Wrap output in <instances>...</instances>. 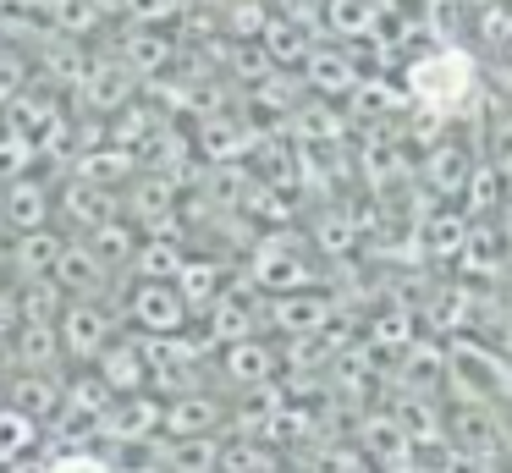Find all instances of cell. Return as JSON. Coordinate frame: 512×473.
I'll list each match as a JSON object with an SVG mask.
<instances>
[{"label": "cell", "instance_id": "1", "mask_svg": "<svg viewBox=\"0 0 512 473\" xmlns=\"http://www.w3.org/2000/svg\"><path fill=\"white\" fill-rule=\"evenodd\" d=\"M402 88H408V99H413L419 116L446 121L452 110H463L468 94L479 88V66H474V55L457 50V44H435V50L408 55V66H402Z\"/></svg>", "mask_w": 512, "mask_h": 473}, {"label": "cell", "instance_id": "2", "mask_svg": "<svg viewBox=\"0 0 512 473\" xmlns=\"http://www.w3.org/2000/svg\"><path fill=\"white\" fill-rule=\"evenodd\" d=\"M303 231H270V237L254 242V253H248V275L243 281L254 286V292L265 297H292V292H314V281H320V270H314L309 248H303Z\"/></svg>", "mask_w": 512, "mask_h": 473}, {"label": "cell", "instance_id": "3", "mask_svg": "<svg viewBox=\"0 0 512 473\" xmlns=\"http://www.w3.org/2000/svg\"><path fill=\"white\" fill-rule=\"evenodd\" d=\"M446 363H452L446 385L457 391V402L485 407V402L512 396V358H501V347H485V341H474V336H457V341H446Z\"/></svg>", "mask_w": 512, "mask_h": 473}, {"label": "cell", "instance_id": "4", "mask_svg": "<svg viewBox=\"0 0 512 473\" xmlns=\"http://www.w3.org/2000/svg\"><path fill=\"white\" fill-rule=\"evenodd\" d=\"M127 319H133V330L144 341H171V336H188V319L193 308L182 303L177 286H160V281H133V292H127Z\"/></svg>", "mask_w": 512, "mask_h": 473}, {"label": "cell", "instance_id": "5", "mask_svg": "<svg viewBox=\"0 0 512 473\" xmlns=\"http://www.w3.org/2000/svg\"><path fill=\"white\" fill-rule=\"evenodd\" d=\"M265 325L281 341H314V336H331L342 319H336V297L292 292V297H265Z\"/></svg>", "mask_w": 512, "mask_h": 473}, {"label": "cell", "instance_id": "6", "mask_svg": "<svg viewBox=\"0 0 512 473\" xmlns=\"http://www.w3.org/2000/svg\"><path fill=\"white\" fill-rule=\"evenodd\" d=\"M166 435V396H116V407L100 418V440H116L122 451H144Z\"/></svg>", "mask_w": 512, "mask_h": 473}, {"label": "cell", "instance_id": "7", "mask_svg": "<svg viewBox=\"0 0 512 473\" xmlns=\"http://www.w3.org/2000/svg\"><path fill=\"white\" fill-rule=\"evenodd\" d=\"M254 325H265V303H254V286L248 281H237L232 292L204 314L199 341H204V352L215 358V352L237 347V341H254Z\"/></svg>", "mask_w": 512, "mask_h": 473}, {"label": "cell", "instance_id": "8", "mask_svg": "<svg viewBox=\"0 0 512 473\" xmlns=\"http://www.w3.org/2000/svg\"><path fill=\"white\" fill-rule=\"evenodd\" d=\"M485 160L479 154V138H463V132H441V138L424 149V187H430L435 198H463L468 193V176H474V165Z\"/></svg>", "mask_w": 512, "mask_h": 473}, {"label": "cell", "instance_id": "9", "mask_svg": "<svg viewBox=\"0 0 512 473\" xmlns=\"http://www.w3.org/2000/svg\"><path fill=\"white\" fill-rule=\"evenodd\" d=\"M56 330H61V358L94 369V358L116 341V314L105 303H67V314L56 319Z\"/></svg>", "mask_w": 512, "mask_h": 473}, {"label": "cell", "instance_id": "10", "mask_svg": "<svg viewBox=\"0 0 512 473\" xmlns=\"http://www.w3.org/2000/svg\"><path fill=\"white\" fill-rule=\"evenodd\" d=\"M303 83H309V94L314 99H353V88L364 83V61H358L347 44H331V39H320L314 44V55L303 61Z\"/></svg>", "mask_w": 512, "mask_h": 473}, {"label": "cell", "instance_id": "11", "mask_svg": "<svg viewBox=\"0 0 512 473\" xmlns=\"http://www.w3.org/2000/svg\"><path fill=\"white\" fill-rule=\"evenodd\" d=\"M353 446H358V457L380 473H386L391 462L413 457V440H408V429H402V418L391 413V407H364V413L353 418Z\"/></svg>", "mask_w": 512, "mask_h": 473}, {"label": "cell", "instance_id": "12", "mask_svg": "<svg viewBox=\"0 0 512 473\" xmlns=\"http://www.w3.org/2000/svg\"><path fill=\"white\" fill-rule=\"evenodd\" d=\"M215 369H221V380L232 385L237 396H254V391H270L281 374V352L270 347V341H237V347L215 352Z\"/></svg>", "mask_w": 512, "mask_h": 473}, {"label": "cell", "instance_id": "13", "mask_svg": "<svg viewBox=\"0 0 512 473\" xmlns=\"http://www.w3.org/2000/svg\"><path fill=\"white\" fill-rule=\"evenodd\" d=\"M50 281L67 292V303H105V308H111V292H116V275L105 270L83 242H67V253H61V264H56ZM111 314H116V308H111Z\"/></svg>", "mask_w": 512, "mask_h": 473}, {"label": "cell", "instance_id": "14", "mask_svg": "<svg viewBox=\"0 0 512 473\" xmlns=\"http://www.w3.org/2000/svg\"><path fill=\"white\" fill-rule=\"evenodd\" d=\"M94 374L105 380V391H111V396H144V391H155L149 352H144V341H133V336H116L111 347L94 358Z\"/></svg>", "mask_w": 512, "mask_h": 473}, {"label": "cell", "instance_id": "15", "mask_svg": "<svg viewBox=\"0 0 512 473\" xmlns=\"http://www.w3.org/2000/svg\"><path fill=\"white\" fill-rule=\"evenodd\" d=\"M232 424V407L215 391H188L166 402V440H210Z\"/></svg>", "mask_w": 512, "mask_h": 473}, {"label": "cell", "instance_id": "16", "mask_svg": "<svg viewBox=\"0 0 512 473\" xmlns=\"http://www.w3.org/2000/svg\"><path fill=\"white\" fill-rule=\"evenodd\" d=\"M380 17H386L380 0H325V6H320V33L331 44L364 50V44L380 39Z\"/></svg>", "mask_w": 512, "mask_h": 473}, {"label": "cell", "instance_id": "17", "mask_svg": "<svg viewBox=\"0 0 512 473\" xmlns=\"http://www.w3.org/2000/svg\"><path fill=\"white\" fill-rule=\"evenodd\" d=\"M0 215H6V231L23 237V231H45L56 220V187L39 182V176H23V182L0 187Z\"/></svg>", "mask_w": 512, "mask_h": 473}, {"label": "cell", "instance_id": "18", "mask_svg": "<svg viewBox=\"0 0 512 473\" xmlns=\"http://www.w3.org/2000/svg\"><path fill=\"white\" fill-rule=\"evenodd\" d=\"M419 319H424V330H430L435 341H457L479 319L474 286H468V281H441V286H435V297L419 308Z\"/></svg>", "mask_w": 512, "mask_h": 473}, {"label": "cell", "instance_id": "19", "mask_svg": "<svg viewBox=\"0 0 512 473\" xmlns=\"http://www.w3.org/2000/svg\"><path fill=\"white\" fill-rule=\"evenodd\" d=\"M6 407L28 413L34 424H56L67 407V374H12L6 380Z\"/></svg>", "mask_w": 512, "mask_h": 473}, {"label": "cell", "instance_id": "20", "mask_svg": "<svg viewBox=\"0 0 512 473\" xmlns=\"http://www.w3.org/2000/svg\"><path fill=\"white\" fill-rule=\"evenodd\" d=\"M314 44H320V28H314V22L276 11V17L265 22V39H259V50L276 61V72H287V66H298V72H303V61L314 55Z\"/></svg>", "mask_w": 512, "mask_h": 473}, {"label": "cell", "instance_id": "21", "mask_svg": "<svg viewBox=\"0 0 512 473\" xmlns=\"http://www.w3.org/2000/svg\"><path fill=\"white\" fill-rule=\"evenodd\" d=\"M138 94V77L122 66V55L116 61H89V72H83V105L100 110V116H116V110H127Z\"/></svg>", "mask_w": 512, "mask_h": 473}, {"label": "cell", "instance_id": "22", "mask_svg": "<svg viewBox=\"0 0 512 473\" xmlns=\"http://www.w3.org/2000/svg\"><path fill=\"white\" fill-rule=\"evenodd\" d=\"M419 325L424 319L413 314V308L386 303V308H375V314L364 319V347L375 352V358H402V352L419 341Z\"/></svg>", "mask_w": 512, "mask_h": 473}, {"label": "cell", "instance_id": "23", "mask_svg": "<svg viewBox=\"0 0 512 473\" xmlns=\"http://www.w3.org/2000/svg\"><path fill=\"white\" fill-rule=\"evenodd\" d=\"M171 61H177V39H171L166 28H127L122 33V66L138 77V83L166 77Z\"/></svg>", "mask_w": 512, "mask_h": 473}, {"label": "cell", "instance_id": "24", "mask_svg": "<svg viewBox=\"0 0 512 473\" xmlns=\"http://www.w3.org/2000/svg\"><path fill=\"white\" fill-rule=\"evenodd\" d=\"M61 253H67V237H61L56 226L12 237V275H17V286H23V281H50L56 264H61Z\"/></svg>", "mask_w": 512, "mask_h": 473}, {"label": "cell", "instance_id": "25", "mask_svg": "<svg viewBox=\"0 0 512 473\" xmlns=\"http://www.w3.org/2000/svg\"><path fill=\"white\" fill-rule=\"evenodd\" d=\"M287 132L303 149H336L347 138V110H336L331 99H303L298 116L287 121Z\"/></svg>", "mask_w": 512, "mask_h": 473}, {"label": "cell", "instance_id": "26", "mask_svg": "<svg viewBox=\"0 0 512 473\" xmlns=\"http://www.w3.org/2000/svg\"><path fill=\"white\" fill-rule=\"evenodd\" d=\"M138 171H144V160H138L133 149H116L111 138H105V143H94V149H83V160L72 165V176H83V182L105 187V193H116V187H127Z\"/></svg>", "mask_w": 512, "mask_h": 473}, {"label": "cell", "instance_id": "27", "mask_svg": "<svg viewBox=\"0 0 512 473\" xmlns=\"http://www.w3.org/2000/svg\"><path fill=\"white\" fill-rule=\"evenodd\" d=\"M468 231H474V220L463 215V209H435L430 220L419 226V253L435 264H457L468 248Z\"/></svg>", "mask_w": 512, "mask_h": 473}, {"label": "cell", "instance_id": "28", "mask_svg": "<svg viewBox=\"0 0 512 473\" xmlns=\"http://www.w3.org/2000/svg\"><path fill=\"white\" fill-rule=\"evenodd\" d=\"M138 242H144V231H138L127 215H111L105 226H94L89 237H83V248H89V253H94V259H100L111 275H116V270H127V275H133Z\"/></svg>", "mask_w": 512, "mask_h": 473}, {"label": "cell", "instance_id": "29", "mask_svg": "<svg viewBox=\"0 0 512 473\" xmlns=\"http://www.w3.org/2000/svg\"><path fill=\"white\" fill-rule=\"evenodd\" d=\"M397 363H402V385H408V396H435L446 385V374H452V363H446V341H435V336L413 341Z\"/></svg>", "mask_w": 512, "mask_h": 473}, {"label": "cell", "instance_id": "30", "mask_svg": "<svg viewBox=\"0 0 512 473\" xmlns=\"http://www.w3.org/2000/svg\"><path fill=\"white\" fill-rule=\"evenodd\" d=\"M507 198H512V187H507V165L479 160V165H474V176H468V193L457 198V209H463V215L479 226V220H496Z\"/></svg>", "mask_w": 512, "mask_h": 473}, {"label": "cell", "instance_id": "31", "mask_svg": "<svg viewBox=\"0 0 512 473\" xmlns=\"http://www.w3.org/2000/svg\"><path fill=\"white\" fill-rule=\"evenodd\" d=\"M457 270H463V281H501V270H507V237L496 231V220H479L468 231V248L457 259Z\"/></svg>", "mask_w": 512, "mask_h": 473}, {"label": "cell", "instance_id": "32", "mask_svg": "<svg viewBox=\"0 0 512 473\" xmlns=\"http://www.w3.org/2000/svg\"><path fill=\"white\" fill-rule=\"evenodd\" d=\"M177 292H182V303L193 308V314H210L215 303H221L232 286H226V259H188L182 264V275H177Z\"/></svg>", "mask_w": 512, "mask_h": 473}, {"label": "cell", "instance_id": "33", "mask_svg": "<svg viewBox=\"0 0 512 473\" xmlns=\"http://www.w3.org/2000/svg\"><path fill=\"white\" fill-rule=\"evenodd\" d=\"M56 215H67L72 226L94 231V226H105V220L116 215V193H105V187H94V182H83V176H72V182L56 193Z\"/></svg>", "mask_w": 512, "mask_h": 473}, {"label": "cell", "instance_id": "34", "mask_svg": "<svg viewBox=\"0 0 512 473\" xmlns=\"http://www.w3.org/2000/svg\"><path fill=\"white\" fill-rule=\"evenodd\" d=\"M12 363L17 374H56L61 363V330L56 325H23L12 336Z\"/></svg>", "mask_w": 512, "mask_h": 473}, {"label": "cell", "instance_id": "35", "mask_svg": "<svg viewBox=\"0 0 512 473\" xmlns=\"http://www.w3.org/2000/svg\"><path fill=\"white\" fill-rule=\"evenodd\" d=\"M303 237H314L309 248L320 253V259H347V253H358V237H364V226H358L347 209H331V204H325L320 215L309 220V231H303Z\"/></svg>", "mask_w": 512, "mask_h": 473}, {"label": "cell", "instance_id": "36", "mask_svg": "<svg viewBox=\"0 0 512 473\" xmlns=\"http://www.w3.org/2000/svg\"><path fill=\"white\" fill-rule=\"evenodd\" d=\"M193 253L182 248V237H144L138 242V259H133V281H160V286H177L182 264Z\"/></svg>", "mask_w": 512, "mask_h": 473}, {"label": "cell", "instance_id": "37", "mask_svg": "<svg viewBox=\"0 0 512 473\" xmlns=\"http://www.w3.org/2000/svg\"><path fill=\"white\" fill-rule=\"evenodd\" d=\"M39 440H45V424H34L28 413H17V407L0 402V473L17 468V462H23Z\"/></svg>", "mask_w": 512, "mask_h": 473}, {"label": "cell", "instance_id": "38", "mask_svg": "<svg viewBox=\"0 0 512 473\" xmlns=\"http://www.w3.org/2000/svg\"><path fill=\"white\" fill-rule=\"evenodd\" d=\"M6 110H12V132H23V138H34V143L67 121V110L56 105V94H23V99H12Z\"/></svg>", "mask_w": 512, "mask_h": 473}, {"label": "cell", "instance_id": "39", "mask_svg": "<svg viewBox=\"0 0 512 473\" xmlns=\"http://www.w3.org/2000/svg\"><path fill=\"white\" fill-rule=\"evenodd\" d=\"M347 105H353L364 121H375V116L386 121V116H397V110H408L413 99H408V88H402V83H386V77H369L364 72V83L353 88V99H347Z\"/></svg>", "mask_w": 512, "mask_h": 473}, {"label": "cell", "instance_id": "40", "mask_svg": "<svg viewBox=\"0 0 512 473\" xmlns=\"http://www.w3.org/2000/svg\"><path fill=\"white\" fill-rule=\"evenodd\" d=\"M17 308H23V325H56L67 314V292L56 281H23L17 286Z\"/></svg>", "mask_w": 512, "mask_h": 473}, {"label": "cell", "instance_id": "41", "mask_svg": "<svg viewBox=\"0 0 512 473\" xmlns=\"http://www.w3.org/2000/svg\"><path fill=\"white\" fill-rule=\"evenodd\" d=\"M298 468L303 473H358L364 457H358L353 440H314V446H303Z\"/></svg>", "mask_w": 512, "mask_h": 473}, {"label": "cell", "instance_id": "42", "mask_svg": "<svg viewBox=\"0 0 512 473\" xmlns=\"http://www.w3.org/2000/svg\"><path fill=\"white\" fill-rule=\"evenodd\" d=\"M474 39H479V50H490V55H512V0H490L485 11H474Z\"/></svg>", "mask_w": 512, "mask_h": 473}, {"label": "cell", "instance_id": "43", "mask_svg": "<svg viewBox=\"0 0 512 473\" xmlns=\"http://www.w3.org/2000/svg\"><path fill=\"white\" fill-rule=\"evenodd\" d=\"M39 160H45V154H39L34 138H23V132H12V127H0V187H12V182H23V176H34Z\"/></svg>", "mask_w": 512, "mask_h": 473}, {"label": "cell", "instance_id": "44", "mask_svg": "<svg viewBox=\"0 0 512 473\" xmlns=\"http://www.w3.org/2000/svg\"><path fill=\"white\" fill-rule=\"evenodd\" d=\"M463 0H419V22H424V39L435 44H457V28H463Z\"/></svg>", "mask_w": 512, "mask_h": 473}, {"label": "cell", "instance_id": "45", "mask_svg": "<svg viewBox=\"0 0 512 473\" xmlns=\"http://www.w3.org/2000/svg\"><path fill=\"white\" fill-rule=\"evenodd\" d=\"M248 99H254L265 116H276V121H292V116H298V105H303V99H298V83H292L287 72H276L270 83H259Z\"/></svg>", "mask_w": 512, "mask_h": 473}, {"label": "cell", "instance_id": "46", "mask_svg": "<svg viewBox=\"0 0 512 473\" xmlns=\"http://www.w3.org/2000/svg\"><path fill=\"white\" fill-rule=\"evenodd\" d=\"M116 6H122V17L133 22V28H171L182 0H116Z\"/></svg>", "mask_w": 512, "mask_h": 473}, {"label": "cell", "instance_id": "47", "mask_svg": "<svg viewBox=\"0 0 512 473\" xmlns=\"http://www.w3.org/2000/svg\"><path fill=\"white\" fill-rule=\"evenodd\" d=\"M28 94V55L23 50H0V105Z\"/></svg>", "mask_w": 512, "mask_h": 473}, {"label": "cell", "instance_id": "48", "mask_svg": "<svg viewBox=\"0 0 512 473\" xmlns=\"http://www.w3.org/2000/svg\"><path fill=\"white\" fill-rule=\"evenodd\" d=\"M45 473H116V468L100 457V451H61V457H50Z\"/></svg>", "mask_w": 512, "mask_h": 473}, {"label": "cell", "instance_id": "49", "mask_svg": "<svg viewBox=\"0 0 512 473\" xmlns=\"http://www.w3.org/2000/svg\"><path fill=\"white\" fill-rule=\"evenodd\" d=\"M435 473H485V462L468 457V451H457V446H446L441 457H435Z\"/></svg>", "mask_w": 512, "mask_h": 473}, {"label": "cell", "instance_id": "50", "mask_svg": "<svg viewBox=\"0 0 512 473\" xmlns=\"http://www.w3.org/2000/svg\"><path fill=\"white\" fill-rule=\"evenodd\" d=\"M386 473H435V457H419V451H413V457H402V462H391Z\"/></svg>", "mask_w": 512, "mask_h": 473}, {"label": "cell", "instance_id": "51", "mask_svg": "<svg viewBox=\"0 0 512 473\" xmlns=\"http://www.w3.org/2000/svg\"><path fill=\"white\" fill-rule=\"evenodd\" d=\"M496 347H501V358H512V308L501 314V330H496Z\"/></svg>", "mask_w": 512, "mask_h": 473}, {"label": "cell", "instance_id": "52", "mask_svg": "<svg viewBox=\"0 0 512 473\" xmlns=\"http://www.w3.org/2000/svg\"><path fill=\"white\" fill-rule=\"evenodd\" d=\"M496 231H501V237H507V248H512V198H507V204H501V215H496Z\"/></svg>", "mask_w": 512, "mask_h": 473}, {"label": "cell", "instance_id": "53", "mask_svg": "<svg viewBox=\"0 0 512 473\" xmlns=\"http://www.w3.org/2000/svg\"><path fill=\"white\" fill-rule=\"evenodd\" d=\"M0 374H17V363H12V341H0Z\"/></svg>", "mask_w": 512, "mask_h": 473}, {"label": "cell", "instance_id": "54", "mask_svg": "<svg viewBox=\"0 0 512 473\" xmlns=\"http://www.w3.org/2000/svg\"><path fill=\"white\" fill-rule=\"evenodd\" d=\"M463 6H468V11H485V6H490V0H463Z\"/></svg>", "mask_w": 512, "mask_h": 473}, {"label": "cell", "instance_id": "55", "mask_svg": "<svg viewBox=\"0 0 512 473\" xmlns=\"http://www.w3.org/2000/svg\"><path fill=\"white\" fill-rule=\"evenodd\" d=\"M358 473H380V468H369V462H364V468H358Z\"/></svg>", "mask_w": 512, "mask_h": 473}, {"label": "cell", "instance_id": "56", "mask_svg": "<svg viewBox=\"0 0 512 473\" xmlns=\"http://www.w3.org/2000/svg\"><path fill=\"white\" fill-rule=\"evenodd\" d=\"M380 6H397V0H380Z\"/></svg>", "mask_w": 512, "mask_h": 473}, {"label": "cell", "instance_id": "57", "mask_svg": "<svg viewBox=\"0 0 512 473\" xmlns=\"http://www.w3.org/2000/svg\"><path fill=\"white\" fill-rule=\"evenodd\" d=\"M259 6H265V0H259Z\"/></svg>", "mask_w": 512, "mask_h": 473}]
</instances>
